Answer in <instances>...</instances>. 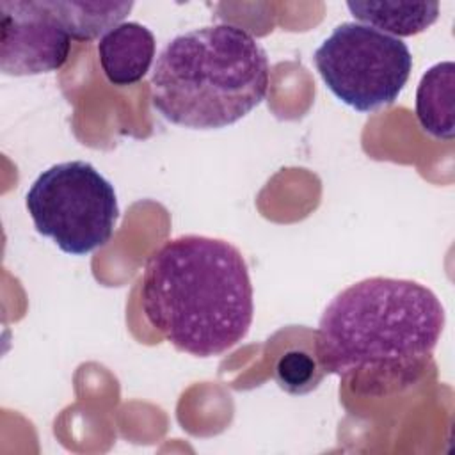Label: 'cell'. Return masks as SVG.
I'll return each mask as SVG.
<instances>
[{"mask_svg": "<svg viewBox=\"0 0 455 455\" xmlns=\"http://www.w3.org/2000/svg\"><path fill=\"white\" fill-rule=\"evenodd\" d=\"M446 315L437 295L411 279L368 277L341 290L323 309L315 357L364 396L414 384L432 361Z\"/></svg>", "mask_w": 455, "mask_h": 455, "instance_id": "1", "label": "cell"}, {"mask_svg": "<svg viewBox=\"0 0 455 455\" xmlns=\"http://www.w3.org/2000/svg\"><path fill=\"white\" fill-rule=\"evenodd\" d=\"M140 304L149 325L176 350L220 355L238 345L252 323L249 267L242 252L220 238L167 240L144 267Z\"/></svg>", "mask_w": 455, "mask_h": 455, "instance_id": "2", "label": "cell"}, {"mask_svg": "<svg viewBox=\"0 0 455 455\" xmlns=\"http://www.w3.org/2000/svg\"><path fill=\"white\" fill-rule=\"evenodd\" d=\"M151 103L169 123L219 130L252 112L267 96L270 64L245 28L217 23L172 37L151 73Z\"/></svg>", "mask_w": 455, "mask_h": 455, "instance_id": "3", "label": "cell"}, {"mask_svg": "<svg viewBox=\"0 0 455 455\" xmlns=\"http://www.w3.org/2000/svg\"><path fill=\"white\" fill-rule=\"evenodd\" d=\"M25 204L36 231L73 256L103 247L114 235L119 204L114 185L89 162H60L30 185Z\"/></svg>", "mask_w": 455, "mask_h": 455, "instance_id": "4", "label": "cell"}, {"mask_svg": "<svg viewBox=\"0 0 455 455\" xmlns=\"http://www.w3.org/2000/svg\"><path fill=\"white\" fill-rule=\"evenodd\" d=\"M325 87L357 112L395 103L412 71L409 46L373 27L345 21L313 55Z\"/></svg>", "mask_w": 455, "mask_h": 455, "instance_id": "5", "label": "cell"}, {"mask_svg": "<svg viewBox=\"0 0 455 455\" xmlns=\"http://www.w3.org/2000/svg\"><path fill=\"white\" fill-rule=\"evenodd\" d=\"M0 11V69L4 75L30 76L64 66L71 37L46 0H2Z\"/></svg>", "mask_w": 455, "mask_h": 455, "instance_id": "6", "label": "cell"}, {"mask_svg": "<svg viewBox=\"0 0 455 455\" xmlns=\"http://www.w3.org/2000/svg\"><path fill=\"white\" fill-rule=\"evenodd\" d=\"M155 36L139 21H123L98 41V59L107 80L126 87L140 82L155 59Z\"/></svg>", "mask_w": 455, "mask_h": 455, "instance_id": "7", "label": "cell"}, {"mask_svg": "<svg viewBox=\"0 0 455 455\" xmlns=\"http://www.w3.org/2000/svg\"><path fill=\"white\" fill-rule=\"evenodd\" d=\"M455 64L437 62L428 68L416 91V117L423 132L439 140L453 139Z\"/></svg>", "mask_w": 455, "mask_h": 455, "instance_id": "8", "label": "cell"}, {"mask_svg": "<svg viewBox=\"0 0 455 455\" xmlns=\"http://www.w3.org/2000/svg\"><path fill=\"white\" fill-rule=\"evenodd\" d=\"M350 14L363 25L373 27L393 37L416 36L432 27L439 18L437 2H347Z\"/></svg>", "mask_w": 455, "mask_h": 455, "instance_id": "9", "label": "cell"}, {"mask_svg": "<svg viewBox=\"0 0 455 455\" xmlns=\"http://www.w3.org/2000/svg\"><path fill=\"white\" fill-rule=\"evenodd\" d=\"M50 11L66 28L71 39L92 41L121 25L133 2H87V0H46Z\"/></svg>", "mask_w": 455, "mask_h": 455, "instance_id": "10", "label": "cell"}, {"mask_svg": "<svg viewBox=\"0 0 455 455\" xmlns=\"http://www.w3.org/2000/svg\"><path fill=\"white\" fill-rule=\"evenodd\" d=\"M279 387L291 395H306L313 391L325 375L316 361L304 350H290L283 354L274 370Z\"/></svg>", "mask_w": 455, "mask_h": 455, "instance_id": "11", "label": "cell"}]
</instances>
